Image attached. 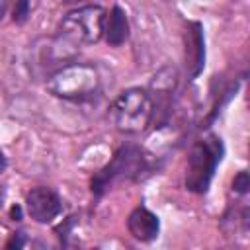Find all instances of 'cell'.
<instances>
[{"label": "cell", "mask_w": 250, "mask_h": 250, "mask_svg": "<svg viewBox=\"0 0 250 250\" xmlns=\"http://www.w3.org/2000/svg\"><path fill=\"white\" fill-rule=\"evenodd\" d=\"M223 143L215 135H207L197 141L188 156L186 188L193 193H205L215 176V168L223 158Z\"/></svg>", "instance_id": "1"}, {"label": "cell", "mask_w": 250, "mask_h": 250, "mask_svg": "<svg viewBox=\"0 0 250 250\" xmlns=\"http://www.w3.org/2000/svg\"><path fill=\"white\" fill-rule=\"evenodd\" d=\"M109 117L119 131L139 133L152 119V100L141 88L125 90L111 104Z\"/></svg>", "instance_id": "2"}, {"label": "cell", "mask_w": 250, "mask_h": 250, "mask_svg": "<svg viewBox=\"0 0 250 250\" xmlns=\"http://www.w3.org/2000/svg\"><path fill=\"white\" fill-rule=\"evenodd\" d=\"M148 168V160L146 154L133 145L121 146L115 156L111 158V162L107 166H104L94 178H92V191L96 195H102L111 184L121 182V180H137L141 178V174Z\"/></svg>", "instance_id": "3"}, {"label": "cell", "mask_w": 250, "mask_h": 250, "mask_svg": "<svg viewBox=\"0 0 250 250\" xmlns=\"http://www.w3.org/2000/svg\"><path fill=\"white\" fill-rule=\"evenodd\" d=\"M49 90L61 98L84 100L98 90V74L86 64H72L51 78Z\"/></svg>", "instance_id": "4"}, {"label": "cell", "mask_w": 250, "mask_h": 250, "mask_svg": "<svg viewBox=\"0 0 250 250\" xmlns=\"http://www.w3.org/2000/svg\"><path fill=\"white\" fill-rule=\"evenodd\" d=\"M105 10L102 6H82L74 12H68L62 20V31L82 43H96L104 33Z\"/></svg>", "instance_id": "5"}, {"label": "cell", "mask_w": 250, "mask_h": 250, "mask_svg": "<svg viewBox=\"0 0 250 250\" xmlns=\"http://www.w3.org/2000/svg\"><path fill=\"white\" fill-rule=\"evenodd\" d=\"M27 213L37 223H51L61 213V199L55 191L47 188H35L25 197Z\"/></svg>", "instance_id": "6"}, {"label": "cell", "mask_w": 250, "mask_h": 250, "mask_svg": "<svg viewBox=\"0 0 250 250\" xmlns=\"http://www.w3.org/2000/svg\"><path fill=\"white\" fill-rule=\"evenodd\" d=\"M184 41H186V68L189 78H195L205 64V41H203V27L199 21L188 23Z\"/></svg>", "instance_id": "7"}, {"label": "cell", "mask_w": 250, "mask_h": 250, "mask_svg": "<svg viewBox=\"0 0 250 250\" xmlns=\"http://www.w3.org/2000/svg\"><path fill=\"white\" fill-rule=\"evenodd\" d=\"M127 229L137 240L148 242V240L156 238L160 223H158V217L154 213H150L145 207H137L135 211H131V215L127 219Z\"/></svg>", "instance_id": "8"}, {"label": "cell", "mask_w": 250, "mask_h": 250, "mask_svg": "<svg viewBox=\"0 0 250 250\" xmlns=\"http://www.w3.org/2000/svg\"><path fill=\"white\" fill-rule=\"evenodd\" d=\"M104 35H105V41L109 45H115V47L127 41V37H129V21H127L125 12L119 6H113L109 16H105Z\"/></svg>", "instance_id": "9"}, {"label": "cell", "mask_w": 250, "mask_h": 250, "mask_svg": "<svg viewBox=\"0 0 250 250\" xmlns=\"http://www.w3.org/2000/svg\"><path fill=\"white\" fill-rule=\"evenodd\" d=\"M248 188H250V178H248V172L242 170V172H238V176L232 180V189L238 191V193H246Z\"/></svg>", "instance_id": "10"}, {"label": "cell", "mask_w": 250, "mask_h": 250, "mask_svg": "<svg viewBox=\"0 0 250 250\" xmlns=\"http://www.w3.org/2000/svg\"><path fill=\"white\" fill-rule=\"evenodd\" d=\"M23 244H25V236H23V232H14V234L10 236V240L6 242L4 250H21Z\"/></svg>", "instance_id": "11"}, {"label": "cell", "mask_w": 250, "mask_h": 250, "mask_svg": "<svg viewBox=\"0 0 250 250\" xmlns=\"http://www.w3.org/2000/svg\"><path fill=\"white\" fill-rule=\"evenodd\" d=\"M27 12H29V4H27V2L16 4V8H14V20H16V21H23V20L27 18Z\"/></svg>", "instance_id": "12"}, {"label": "cell", "mask_w": 250, "mask_h": 250, "mask_svg": "<svg viewBox=\"0 0 250 250\" xmlns=\"http://www.w3.org/2000/svg\"><path fill=\"white\" fill-rule=\"evenodd\" d=\"M6 170V156L2 154V150H0V174Z\"/></svg>", "instance_id": "13"}, {"label": "cell", "mask_w": 250, "mask_h": 250, "mask_svg": "<svg viewBox=\"0 0 250 250\" xmlns=\"http://www.w3.org/2000/svg\"><path fill=\"white\" fill-rule=\"evenodd\" d=\"M2 199H4V193H2V189H0V205H2Z\"/></svg>", "instance_id": "14"}, {"label": "cell", "mask_w": 250, "mask_h": 250, "mask_svg": "<svg viewBox=\"0 0 250 250\" xmlns=\"http://www.w3.org/2000/svg\"><path fill=\"white\" fill-rule=\"evenodd\" d=\"M223 250H238V248H223Z\"/></svg>", "instance_id": "15"}]
</instances>
